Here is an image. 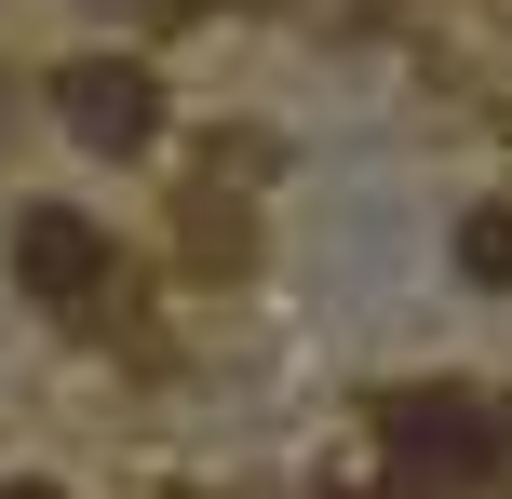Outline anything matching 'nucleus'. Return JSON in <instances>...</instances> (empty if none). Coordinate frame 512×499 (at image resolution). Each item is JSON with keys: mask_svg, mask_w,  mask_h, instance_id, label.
<instances>
[{"mask_svg": "<svg viewBox=\"0 0 512 499\" xmlns=\"http://www.w3.org/2000/svg\"><path fill=\"white\" fill-rule=\"evenodd\" d=\"M378 446H391V473H405V486L472 499V486L512 459V405H499V392H459V378H432V392H391V405H378Z\"/></svg>", "mask_w": 512, "mask_h": 499, "instance_id": "nucleus-1", "label": "nucleus"}, {"mask_svg": "<svg viewBox=\"0 0 512 499\" xmlns=\"http://www.w3.org/2000/svg\"><path fill=\"white\" fill-rule=\"evenodd\" d=\"M14 284L41 297L54 324H108V297H122V257H108V230H95V216L41 203V216H14Z\"/></svg>", "mask_w": 512, "mask_h": 499, "instance_id": "nucleus-2", "label": "nucleus"}, {"mask_svg": "<svg viewBox=\"0 0 512 499\" xmlns=\"http://www.w3.org/2000/svg\"><path fill=\"white\" fill-rule=\"evenodd\" d=\"M54 122H68L81 149L122 162V149H149V135H162V81L135 68V54H81V68L54 81Z\"/></svg>", "mask_w": 512, "mask_h": 499, "instance_id": "nucleus-3", "label": "nucleus"}, {"mask_svg": "<svg viewBox=\"0 0 512 499\" xmlns=\"http://www.w3.org/2000/svg\"><path fill=\"white\" fill-rule=\"evenodd\" d=\"M459 257H472V284H499V297H512V203L472 216V230H459Z\"/></svg>", "mask_w": 512, "mask_h": 499, "instance_id": "nucleus-4", "label": "nucleus"}, {"mask_svg": "<svg viewBox=\"0 0 512 499\" xmlns=\"http://www.w3.org/2000/svg\"><path fill=\"white\" fill-rule=\"evenodd\" d=\"M135 14H216V0H135Z\"/></svg>", "mask_w": 512, "mask_h": 499, "instance_id": "nucleus-5", "label": "nucleus"}, {"mask_svg": "<svg viewBox=\"0 0 512 499\" xmlns=\"http://www.w3.org/2000/svg\"><path fill=\"white\" fill-rule=\"evenodd\" d=\"M378 499H432V486H405V473H391V486H378Z\"/></svg>", "mask_w": 512, "mask_h": 499, "instance_id": "nucleus-6", "label": "nucleus"}, {"mask_svg": "<svg viewBox=\"0 0 512 499\" xmlns=\"http://www.w3.org/2000/svg\"><path fill=\"white\" fill-rule=\"evenodd\" d=\"M0 499H68V486H0Z\"/></svg>", "mask_w": 512, "mask_h": 499, "instance_id": "nucleus-7", "label": "nucleus"}]
</instances>
